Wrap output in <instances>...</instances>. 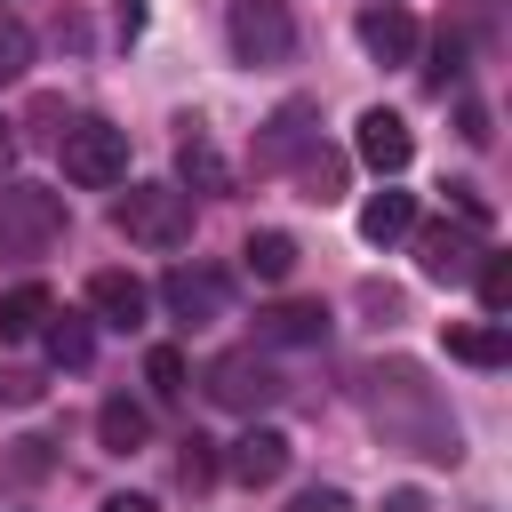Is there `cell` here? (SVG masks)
Segmentation results:
<instances>
[{
    "instance_id": "obj_7",
    "label": "cell",
    "mask_w": 512,
    "mask_h": 512,
    "mask_svg": "<svg viewBox=\"0 0 512 512\" xmlns=\"http://www.w3.org/2000/svg\"><path fill=\"white\" fill-rule=\"evenodd\" d=\"M224 472H232L240 488H272V480L288 472V432H272V424H248V432L232 440Z\"/></svg>"
},
{
    "instance_id": "obj_8",
    "label": "cell",
    "mask_w": 512,
    "mask_h": 512,
    "mask_svg": "<svg viewBox=\"0 0 512 512\" xmlns=\"http://www.w3.org/2000/svg\"><path fill=\"white\" fill-rule=\"evenodd\" d=\"M352 144H360V160H368L376 176H400V168H408V152H416L408 120H400V112H384V104H376V112H360V136H352Z\"/></svg>"
},
{
    "instance_id": "obj_5",
    "label": "cell",
    "mask_w": 512,
    "mask_h": 512,
    "mask_svg": "<svg viewBox=\"0 0 512 512\" xmlns=\"http://www.w3.org/2000/svg\"><path fill=\"white\" fill-rule=\"evenodd\" d=\"M208 400H216V408L256 416V408H272V400H280V376H272V360H264V352H216V360H208Z\"/></svg>"
},
{
    "instance_id": "obj_15",
    "label": "cell",
    "mask_w": 512,
    "mask_h": 512,
    "mask_svg": "<svg viewBox=\"0 0 512 512\" xmlns=\"http://www.w3.org/2000/svg\"><path fill=\"white\" fill-rule=\"evenodd\" d=\"M448 360H464V368H504V360H512V336H504V320L448 328Z\"/></svg>"
},
{
    "instance_id": "obj_4",
    "label": "cell",
    "mask_w": 512,
    "mask_h": 512,
    "mask_svg": "<svg viewBox=\"0 0 512 512\" xmlns=\"http://www.w3.org/2000/svg\"><path fill=\"white\" fill-rule=\"evenodd\" d=\"M224 32H232V56H240V64H280V56L296 48V16H288L280 0H232Z\"/></svg>"
},
{
    "instance_id": "obj_1",
    "label": "cell",
    "mask_w": 512,
    "mask_h": 512,
    "mask_svg": "<svg viewBox=\"0 0 512 512\" xmlns=\"http://www.w3.org/2000/svg\"><path fill=\"white\" fill-rule=\"evenodd\" d=\"M112 224L136 248H184L192 240V192H176V184H128V200L112 208Z\"/></svg>"
},
{
    "instance_id": "obj_24",
    "label": "cell",
    "mask_w": 512,
    "mask_h": 512,
    "mask_svg": "<svg viewBox=\"0 0 512 512\" xmlns=\"http://www.w3.org/2000/svg\"><path fill=\"white\" fill-rule=\"evenodd\" d=\"M456 72H464V40H456V32H440V40H432V88H448Z\"/></svg>"
},
{
    "instance_id": "obj_20",
    "label": "cell",
    "mask_w": 512,
    "mask_h": 512,
    "mask_svg": "<svg viewBox=\"0 0 512 512\" xmlns=\"http://www.w3.org/2000/svg\"><path fill=\"white\" fill-rule=\"evenodd\" d=\"M176 168H184V184H192V192H224V160H216V144H208V136H184Z\"/></svg>"
},
{
    "instance_id": "obj_28",
    "label": "cell",
    "mask_w": 512,
    "mask_h": 512,
    "mask_svg": "<svg viewBox=\"0 0 512 512\" xmlns=\"http://www.w3.org/2000/svg\"><path fill=\"white\" fill-rule=\"evenodd\" d=\"M104 512H160V504H152V496H128V488H120V496H104Z\"/></svg>"
},
{
    "instance_id": "obj_2",
    "label": "cell",
    "mask_w": 512,
    "mask_h": 512,
    "mask_svg": "<svg viewBox=\"0 0 512 512\" xmlns=\"http://www.w3.org/2000/svg\"><path fill=\"white\" fill-rule=\"evenodd\" d=\"M56 152H64V176L88 184V192L128 184V128H112V120H72Z\"/></svg>"
},
{
    "instance_id": "obj_10",
    "label": "cell",
    "mask_w": 512,
    "mask_h": 512,
    "mask_svg": "<svg viewBox=\"0 0 512 512\" xmlns=\"http://www.w3.org/2000/svg\"><path fill=\"white\" fill-rule=\"evenodd\" d=\"M160 296H168V312H176L184 328H208V320L224 312V280H216V272H192V264H176V272L160 280Z\"/></svg>"
},
{
    "instance_id": "obj_29",
    "label": "cell",
    "mask_w": 512,
    "mask_h": 512,
    "mask_svg": "<svg viewBox=\"0 0 512 512\" xmlns=\"http://www.w3.org/2000/svg\"><path fill=\"white\" fill-rule=\"evenodd\" d=\"M120 24L136 32V24H144V0H120Z\"/></svg>"
},
{
    "instance_id": "obj_14",
    "label": "cell",
    "mask_w": 512,
    "mask_h": 512,
    "mask_svg": "<svg viewBox=\"0 0 512 512\" xmlns=\"http://www.w3.org/2000/svg\"><path fill=\"white\" fill-rule=\"evenodd\" d=\"M256 336H264V344H328V312H320V304H272V312L256 320Z\"/></svg>"
},
{
    "instance_id": "obj_25",
    "label": "cell",
    "mask_w": 512,
    "mask_h": 512,
    "mask_svg": "<svg viewBox=\"0 0 512 512\" xmlns=\"http://www.w3.org/2000/svg\"><path fill=\"white\" fill-rule=\"evenodd\" d=\"M208 472H216L208 440H184V488H208Z\"/></svg>"
},
{
    "instance_id": "obj_16",
    "label": "cell",
    "mask_w": 512,
    "mask_h": 512,
    "mask_svg": "<svg viewBox=\"0 0 512 512\" xmlns=\"http://www.w3.org/2000/svg\"><path fill=\"white\" fill-rule=\"evenodd\" d=\"M96 440H104L112 456H136V448L152 440V416H144L136 400H104V408H96Z\"/></svg>"
},
{
    "instance_id": "obj_3",
    "label": "cell",
    "mask_w": 512,
    "mask_h": 512,
    "mask_svg": "<svg viewBox=\"0 0 512 512\" xmlns=\"http://www.w3.org/2000/svg\"><path fill=\"white\" fill-rule=\"evenodd\" d=\"M64 232V200L40 184H0V256H40Z\"/></svg>"
},
{
    "instance_id": "obj_23",
    "label": "cell",
    "mask_w": 512,
    "mask_h": 512,
    "mask_svg": "<svg viewBox=\"0 0 512 512\" xmlns=\"http://www.w3.org/2000/svg\"><path fill=\"white\" fill-rule=\"evenodd\" d=\"M24 64H32V32H24V24L0 8V80H16Z\"/></svg>"
},
{
    "instance_id": "obj_12",
    "label": "cell",
    "mask_w": 512,
    "mask_h": 512,
    "mask_svg": "<svg viewBox=\"0 0 512 512\" xmlns=\"http://www.w3.org/2000/svg\"><path fill=\"white\" fill-rule=\"evenodd\" d=\"M416 232V192H376L368 208H360V240H376V248H392V240H408Z\"/></svg>"
},
{
    "instance_id": "obj_19",
    "label": "cell",
    "mask_w": 512,
    "mask_h": 512,
    "mask_svg": "<svg viewBox=\"0 0 512 512\" xmlns=\"http://www.w3.org/2000/svg\"><path fill=\"white\" fill-rule=\"evenodd\" d=\"M304 120H312V104H280V112H272V128H264V152H256V160H264V168H280V160L304 144Z\"/></svg>"
},
{
    "instance_id": "obj_22",
    "label": "cell",
    "mask_w": 512,
    "mask_h": 512,
    "mask_svg": "<svg viewBox=\"0 0 512 512\" xmlns=\"http://www.w3.org/2000/svg\"><path fill=\"white\" fill-rule=\"evenodd\" d=\"M144 376H152L160 400H176V392H184V352H176V344H152V352H144Z\"/></svg>"
},
{
    "instance_id": "obj_26",
    "label": "cell",
    "mask_w": 512,
    "mask_h": 512,
    "mask_svg": "<svg viewBox=\"0 0 512 512\" xmlns=\"http://www.w3.org/2000/svg\"><path fill=\"white\" fill-rule=\"evenodd\" d=\"M288 512H352V496H344V488H304Z\"/></svg>"
},
{
    "instance_id": "obj_21",
    "label": "cell",
    "mask_w": 512,
    "mask_h": 512,
    "mask_svg": "<svg viewBox=\"0 0 512 512\" xmlns=\"http://www.w3.org/2000/svg\"><path fill=\"white\" fill-rule=\"evenodd\" d=\"M480 304H488V320H504V304H512V256H480Z\"/></svg>"
},
{
    "instance_id": "obj_13",
    "label": "cell",
    "mask_w": 512,
    "mask_h": 512,
    "mask_svg": "<svg viewBox=\"0 0 512 512\" xmlns=\"http://www.w3.org/2000/svg\"><path fill=\"white\" fill-rule=\"evenodd\" d=\"M48 312H56V304H48V288H40V280H16V288L0 296V344L40 336V328H48Z\"/></svg>"
},
{
    "instance_id": "obj_18",
    "label": "cell",
    "mask_w": 512,
    "mask_h": 512,
    "mask_svg": "<svg viewBox=\"0 0 512 512\" xmlns=\"http://www.w3.org/2000/svg\"><path fill=\"white\" fill-rule=\"evenodd\" d=\"M240 264H248L256 280H288V272H296V240H288V232H248Z\"/></svg>"
},
{
    "instance_id": "obj_6",
    "label": "cell",
    "mask_w": 512,
    "mask_h": 512,
    "mask_svg": "<svg viewBox=\"0 0 512 512\" xmlns=\"http://www.w3.org/2000/svg\"><path fill=\"white\" fill-rule=\"evenodd\" d=\"M480 240H472V224H424L416 232V264L432 272V280H472L480 272Z\"/></svg>"
},
{
    "instance_id": "obj_30",
    "label": "cell",
    "mask_w": 512,
    "mask_h": 512,
    "mask_svg": "<svg viewBox=\"0 0 512 512\" xmlns=\"http://www.w3.org/2000/svg\"><path fill=\"white\" fill-rule=\"evenodd\" d=\"M8 160H16V136H8V120H0V168H8Z\"/></svg>"
},
{
    "instance_id": "obj_9",
    "label": "cell",
    "mask_w": 512,
    "mask_h": 512,
    "mask_svg": "<svg viewBox=\"0 0 512 512\" xmlns=\"http://www.w3.org/2000/svg\"><path fill=\"white\" fill-rule=\"evenodd\" d=\"M88 304H96V320H104V328H120V336H128V328H144L152 288H144L136 272H96V280H88Z\"/></svg>"
},
{
    "instance_id": "obj_11",
    "label": "cell",
    "mask_w": 512,
    "mask_h": 512,
    "mask_svg": "<svg viewBox=\"0 0 512 512\" xmlns=\"http://www.w3.org/2000/svg\"><path fill=\"white\" fill-rule=\"evenodd\" d=\"M360 48H368L376 64H408V56H416V16L392 8V0L368 8V16H360Z\"/></svg>"
},
{
    "instance_id": "obj_27",
    "label": "cell",
    "mask_w": 512,
    "mask_h": 512,
    "mask_svg": "<svg viewBox=\"0 0 512 512\" xmlns=\"http://www.w3.org/2000/svg\"><path fill=\"white\" fill-rule=\"evenodd\" d=\"M384 512H432V504H424V488H392V496H384Z\"/></svg>"
},
{
    "instance_id": "obj_17",
    "label": "cell",
    "mask_w": 512,
    "mask_h": 512,
    "mask_svg": "<svg viewBox=\"0 0 512 512\" xmlns=\"http://www.w3.org/2000/svg\"><path fill=\"white\" fill-rule=\"evenodd\" d=\"M40 336H48V360H56V368H88V360H96V336H88V320H72V312H48Z\"/></svg>"
}]
</instances>
